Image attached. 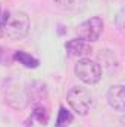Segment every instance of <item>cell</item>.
Segmentation results:
<instances>
[{"label": "cell", "instance_id": "cell-3", "mask_svg": "<svg viewBox=\"0 0 125 127\" xmlns=\"http://www.w3.org/2000/svg\"><path fill=\"white\" fill-rule=\"evenodd\" d=\"M75 75L85 84H96L102 78V68L90 58H81L75 64Z\"/></svg>", "mask_w": 125, "mask_h": 127}, {"label": "cell", "instance_id": "cell-6", "mask_svg": "<svg viewBox=\"0 0 125 127\" xmlns=\"http://www.w3.org/2000/svg\"><path fill=\"white\" fill-rule=\"evenodd\" d=\"M106 99H107V103L110 108H113L115 111H119L122 112L124 111V86L122 84H115L112 86L109 90H107V95H106Z\"/></svg>", "mask_w": 125, "mask_h": 127}, {"label": "cell", "instance_id": "cell-2", "mask_svg": "<svg viewBox=\"0 0 125 127\" xmlns=\"http://www.w3.org/2000/svg\"><path fill=\"white\" fill-rule=\"evenodd\" d=\"M68 103L78 115H87L93 105L91 93L83 86H74L68 90Z\"/></svg>", "mask_w": 125, "mask_h": 127}, {"label": "cell", "instance_id": "cell-5", "mask_svg": "<svg viewBox=\"0 0 125 127\" xmlns=\"http://www.w3.org/2000/svg\"><path fill=\"white\" fill-rule=\"evenodd\" d=\"M66 52L71 56H77V58H84L87 55H90L93 52V47L88 41L81 40V38H72L65 44Z\"/></svg>", "mask_w": 125, "mask_h": 127}, {"label": "cell", "instance_id": "cell-12", "mask_svg": "<svg viewBox=\"0 0 125 127\" xmlns=\"http://www.w3.org/2000/svg\"><path fill=\"white\" fill-rule=\"evenodd\" d=\"M0 15H1V9H0Z\"/></svg>", "mask_w": 125, "mask_h": 127}, {"label": "cell", "instance_id": "cell-7", "mask_svg": "<svg viewBox=\"0 0 125 127\" xmlns=\"http://www.w3.org/2000/svg\"><path fill=\"white\" fill-rule=\"evenodd\" d=\"M99 62H100L99 64L100 68H104L109 72L115 71L118 68V65H119L115 52L113 50H109V49H104V50H102V53H99Z\"/></svg>", "mask_w": 125, "mask_h": 127}, {"label": "cell", "instance_id": "cell-9", "mask_svg": "<svg viewBox=\"0 0 125 127\" xmlns=\"http://www.w3.org/2000/svg\"><path fill=\"white\" fill-rule=\"evenodd\" d=\"M32 117L37 118L40 124H43V126L47 124V121H49V108H47V105L43 103V102L35 103L34 108H32Z\"/></svg>", "mask_w": 125, "mask_h": 127}, {"label": "cell", "instance_id": "cell-8", "mask_svg": "<svg viewBox=\"0 0 125 127\" xmlns=\"http://www.w3.org/2000/svg\"><path fill=\"white\" fill-rule=\"evenodd\" d=\"M13 59L16 61V62H19L21 65H24L25 68H37L38 65H40V61L37 59V58H34L31 56L30 53H27V52H24V50H16L15 53H13Z\"/></svg>", "mask_w": 125, "mask_h": 127}, {"label": "cell", "instance_id": "cell-10", "mask_svg": "<svg viewBox=\"0 0 125 127\" xmlns=\"http://www.w3.org/2000/svg\"><path fill=\"white\" fill-rule=\"evenodd\" d=\"M74 121V115L71 111H68L65 106L59 108V114H58V120H56V126L58 127H68Z\"/></svg>", "mask_w": 125, "mask_h": 127}, {"label": "cell", "instance_id": "cell-4", "mask_svg": "<svg viewBox=\"0 0 125 127\" xmlns=\"http://www.w3.org/2000/svg\"><path fill=\"white\" fill-rule=\"evenodd\" d=\"M103 27H104L103 19L100 16H93V18H90L78 25V28H77L78 38L85 40L88 43H94L99 40L100 34L103 31Z\"/></svg>", "mask_w": 125, "mask_h": 127}, {"label": "cell", "instance_id": "cell-1", "mask_svg": "<svg viewBox=\"0 0 125 127\" xmlns=\"http://www.w3.org/2000/svg\"><path fill=\"white\" fill-rule=\"evenodd\" d=\"M31 28L30 16L25 12H9V16L4 24L3 37H7L9 40H22L28 35Z\"/></svg>", "mask_w": 125, "mask_h": 127}, {"label": "cell", "instance_id": "cell-11", "mask_svg": "<svg viewBox=\"0 0 125 127\" xmlns=\"http://www.w3.org/2000/svg\"><path fill=\"white\" fill-rule=\"evenodd\" d=\"M55 4H58L62 9H77L84 4L85 0H53Z\"/></svg>", "mask_w": 125, "mask_h": 127}]
</instances>
